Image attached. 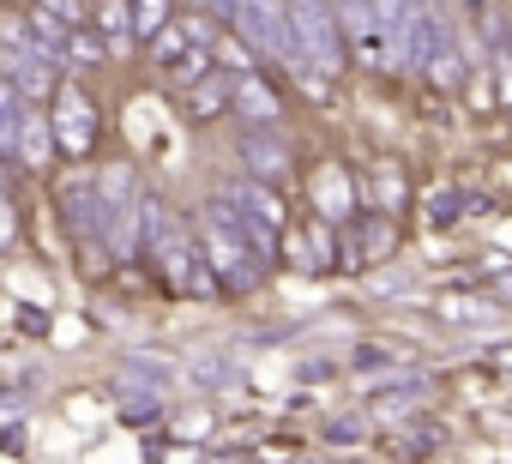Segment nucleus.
Masks as SVG:
<instances>
[{
  "label": "nucleus",
  "mask_w": 512,
  "mask_h": 464,
  "mask_svg": "<svg viewBox=\"0 0 512 464\" xmlns=\"http://www.w3.org/2000/svg\"><path fill=\"white\" fill-rule=\"evenodd\" d=\"M217 19L260 55V61H272V67H284L296 85L314 73L308 67V55H302V43H296V31H290V13H284V0H217Z\"/></svg>",
  "instance_id": "1"
},
{
  "label": "nucleus",
  "mask_w": 512,
  "mask_h": 464,
  "mask_svg": "<svg viewBox=\"0 0 512 464\" xmlns=\"http://www.w3.org/2000/svg\"><path fill=\"white\" fill-rule=\"evenodd\" d=\"M199 248H205L211 272L223 278V290H260L266 266L247 254V242H241V223H235V205H229L223 193H211V199L199 205Z\"/></svg>",
  "instance_id": "2"
},
{
  "label": "nucleus",
  "mask_w": 512,
  "mask_h": 464,
  "mask_svg": "<svg viewBox=\"0 0 512 464\" xmlns=\"http://www.w3.org/2000/svg\"><path fill=\"white\" fill-rule=\"evenodd\" d=\"M139 242H145L151 266L169 278V290H175L181 266L199 254V236H193V223H187V217H181L169 199H157V193H145V199H139Z\"/></svg>",
  "instance_id": "3"
},
{
  "label": "nucleus",
  "mask_w": 512,
  "mask_h": 464,
  "mask_svg": "<svg viewBox=\"0 0 512 464\" xmlns=\"http://www.w3.org/2000/svg\"><path fill=\"white\" fill-rule=\"evenodd\" d=\"M284 13H290V31H296L308 67L326 73V79H338L350 67L344 31H338V0H284Z\"/></svg>",
  "instance_id": "4"
},
{
  "label": "nucleus",
  "mask_w": 512,
  "mask_h": 464,
  "mask_svg": "<svg viewBox=\"0 0 512 464\" xmlns=\"http://www.w3.org/2000/svg\"><path fill=\"white\" fill-rule=\"evenodd\" d=\"M49 127H55V151L73 157V163H85L91 145H97V133H103V109H97L73 79H61L55 97H49Z\"/></svg>",
  "instance_id": "5"
},
{
  "label": "nucleus",
  "mask_w": 512,
  "mask_h": 464,
  "mask_svg": "<svg viewBox=\"0 0 512 464\" xmlns=\"http://www.w3.org/2000/svg\"><path fill=\"white\" fill-rule=\"evenodd\" d=\"M97 187H103V205H109V248L127 260L133 248H139V175H133V163H109V169H97Z\"/></svg>",
  "instance_id": "6"
},
{
  "label": "nucleus",
  "mask_w": 512,
  "mask_h": 464,
  "mask_svg": "<svg viewBox=\"0 0 512 464\" xmlns=\"http://www.w3.org/2000/svg\"><path fill=\"white\" fill-rule=\"evenodd\" d=\"M392 254H398V223H392V211H356L344 223V242H338V266L344 272H368V266H380Z\"/></svg>",
  "instance_id": "7"
},
{
  "label": "nucleus",
  "mask_w": 512,
  "mask_h": 464,
  "mask_svg": "<svg viewBox=\"0 0 512 464\" xmlns=\"http://www.w3.org/2000/svg\"><path fill=\"white\" fill-rule=\"evenodd\" d=\"M338 31H344V49L362 55L374 73H404L392 43H386V31H380V7H374V0H338Z\"/></svg>",
  "instance_id": "8"
},
{
  "label": "nucleus",
  "mask_w": 512,
  "mask_h": 464,
  "mask_svg": "<svg viewBox=\"0 0 512 464\" xmlns=\"http://www.w3.org/2000/svg\"><path fill=\"white\" fill-rule=\"evenodd\" d=\"M235 157H241V175L272 181V187H284V181L296 175V151H290V139H284L278 127H241Z\"/></svg>",
  "instance_id": "9"
},
{
  "label": "nucleus",
  "mask_w": 512,
  "mask_h": 464,
  "mask_svg": "<svg viewBox=\"0 0 512 464\" xmlns=\"http://www.w3.org/2000/svg\"><path fill=\"white\" fill-rule=\"evenodd\" d=\"M61 217H67V229H73L79 248H109V205H103L97 175L61 187Z\"/></svg>",
  "instance_id": "10"
},
{
  "label": "nucleus",
  "mask_w": 512,
  "mask_h": 464,
  "mask_svg": "<svg viewBox=\"0 0 512 464\" xmlns=\"http://www.w3.org/2000/svg\"><path fill=\"white\" fill-rule=\"evenodd\" d=\"M362 193H356V181H350V169H338V163H320L314 169V181H308V205H314V217H326L332 229H344L362 205H356Z\"/></svg>",
  "instance_id": "11"
},
{
  "label": "nucleus",
  "mask_w": 512,
  "mask_h": 464,
  "mask_svg": "<svg viewBox=\"0 0 512 464\" xmlns=\"http://www.w3.org/2000/svg\"><path fill=\"white\" fill-rule=\"evenodd\" d=\"M0 79H7L25 103H49L55 85H61V73H55L37 49H7V43H0Z\"/></svg>",
  "instance_id": "12"
},
{
  "label": "nucleus",
  "mask_w": 512,
  "mask_h": 464,
  "mask_svg": "<svg viewBox=\"0 0 512 464\" xmlns=\"http://www.w3.org/2000/svg\"><path fill=\"white\" fill-rule=\"evenodd\" d=\"M229 115H241V127H284V97L272 91V79L253 67V73H241L235 79V103H229Z\"/></svg>",
  "instance_id": "13"
},
{
  "label": "nucleus",
  "mask_w": 512,
  "mask_h": 464,
  "mask_svg": "<svg viewBox=\"0 0 512 464\" xmlns=\"http://www.w3.org/2000/svg\"><path fill=\"white\" fill-rule=\"evenodd\" d=\"M284 260L296 266V272H332L338 266V248H332V223L326 217H314L308 229H284Z\"/></svg>",
  "instance_id": "14"
},
{
  "label": "nucleus",
  "mask_w": 512,
  "mask_h": 464,
  "mask_svg": "<svg viewBox=\"0 0 512 464\" xmlns=\"http://www.w3.org/2000/svg\"><path fill=\"white\" fill-rule=\"evenodd\" d=\"M235 211H247V217H260V223H272L278 236L290 229V199H278V187L272 181H253V175H241V181H229V187H217Z\"/></svg>",
  "instance_id": "15"
},
{
  "label": "nucleus",
  "mask_w": 512,
  "mask_h": 464,
  "mask_svg": "<svg viewBox=\"0 0 512 464\" xmlns=\"http://www.w3.org/2000/svg\"><path fill=\"white\" fill-rule=\"evenodd\" d=\"M13 157H19L31 175H49V163L61 157V151H55V127H49V109H43V103H25V115H19V139H13Z\"/></svg>",
  "instance_id": "16"
},
{
  "label": "nucleus",
  "mask_w": 512,
  "mask_h": 464,
  "mask_svg": "<svg viewBox=\"0 0 512 464\" xmlns=\"http://www.w3.org/2000/svg\"><path fill=\"white\" fill-rule=\"evenodd\" d=\"M181 97H187V103H181V109H187V121H193V127H205V121L229 115V103H235V79H229V73H205V79H199V85H187Z\"/></svg>",
  "instance_id": "17"
},
{
  "label": "nucleus",
  "mask_w": 512,
  "mask_h": 464,
  "mask_svg": "<svg viewBox=\"0 0 512 464\" xmlns=\"http://www.w3.org/2000/svg\"><path fill=\"white\" fill-rule=\"evenodd\" d=\"M362 199H368V211H398V205L410 199V181H404V169H398V163H380V169H374V187H368Z\"/></svg>",
  "instance_id": "18"
},
{
  "label": "nucleus",
  "mask_w": 512,
  "mask_h": 464,
  "mask_svg": "<svg viewBox=\"0 0 512 464\" xmlns=\"http://www.w3.org/2000/svg\"><path fill=\"white\" fill-rule=\"evenodd\" d=\"M97 31H103V43L121 55L127 43H133V7H127V0H97V19H91Z\"/></svg>",
  "instance_id": "19"
},
{
  "label": "nucleus",
  "mask_w": 512,
  "mask_h": 464,
  "mask_svg": "<svg viewBox=\"0 0 512 464\" xmlns=\"http://www.w3.org/2000/svg\"><path fill=\"white\" fill-rule=\"evenodd\" d=\"M187 49H193V43H187V31H181V19H169V25H163L157 37H145V61H151L157 73H169V67H175V61H181Z\"/></svg>",
  "instance_id": "20"
},
{
  "label": "nucleus",
  "mask_w": 512,
  "mask_h": 464,
  "mask_svg": "<svg viewBox=\"0 0 512 464\" xmlns=\"http://www.w3.org/2000/svg\"><path fill=\"white\" fill-rule=\"evenodd\" d=\"M211 61H217V73H229V79H241V73H253V67H260V55H253L235 31H223L217 43H211Z\"/></svg>",
  "instance_id": "21"
},
{
  "label": "nucleus",
  "mask_w": 512,
  "mask_h": 464,
  "mask_svg": "<svg viewBox=\"0 0 512 464\" xmlns=\"http://www.w3.org/2000/svg\"><path fill=\"white\" fill-rule=\"evenodd\" d=\"M103 61H109V43H103L97 25L67 31V67H103Z\"/></svg>",
  "instance_id": "22"
},
{
  "label": "nucleus",
  "mask_w": 512,
  "mask_h": 464,
  "mask_svg": "<svg viewBox=\"0 0 512 464\" xmlns=\"http://www.w3.org/2000/svg\"><path fill=\"white\" fill-rule=\"evenodd\" d=\"M434 314H440V320H464V326H470V320H494L500 308H494V302H482V296H458V290H446V296H434Z\"/></svg>",
  "instance_id": "23"
},
{
  "label": "nucleus",
  "mask_w": 512,
  "mask_h": 464,
  "mask_svg": "<svg viewBox=\"0 0 512 464\" xmlns=\"http://www.w3.org/2000/svg\"><path fill=\"white\" fill-rule=\"evenodd\" d=\"M127 7H133V37H139V43H145V37H157V31L175 19L169 0H127Z\"/></svg>",
  "instance_id": "24"
},
{
  "label": "nucleus",
  "mask_w": 512,
  "mask_h": 464,
  "mask_svg": "<svg viewBox=\"0 0 512 464\" xmlns=\"http://www.w3.org/2000/svg\"><path fill=\"white\" fill-rule=\"evenodd\" d=\"M19 115H25V97L0 79V157H13V139H19Z\"/></svg>",
  "instance_id": "25"
},
{
  "label": "nucleus",
  "mask_w": 512,
  "mask_h": 464,
  "mask_svg": "<svg viewBox=\"0 0 512 464\" xmlns=\"http://www.w3.org/2000/svg\"><path fill=\"white\" fill-rule=\"evenodd\" d=\"M205 73H217V61H211L205 49H187V55L169 67V85H175V91H187V85H199Z\"/></svg>",
  "instance_id": "26"
},
{
  "label": "nucleus",
  "mask_w": 512,
  "mask_h": 464,
  "mask_svg": "<svg viewBox=\"0 0 512 464\" xmlns=\"http://www.w3.org/2000/svg\"><path fill=\"white\" fill-rule=\"evenodd\" d=\"M37 7L61 25V31H79V25H91V0H37Z\"/></svg>",
  "instance_id": "27"
},
{
  "label": "nucleus",
  "mask_w": 512,
  "mask_h": 464,
  "mask_svg": "<svg viewBox=\"0 0 512 464\" xmlns=\"http://www.w3.org/2000/svg\"><path fill=\"white\" fill-rule=\"evenodd\" d=\"M193 380H199V386H229L235 368H229V356H199V362H193Z\"/></svg>",
  "instance_id": "28"
},
{
  "label": "nucleus",
  "mask_w": 512,
  "mask_h": 464,
  "mask_svg": "<svg viewBox=\"0 0 512 464\" xmlns=\"http://www.w3.org/2000/svg\"><path fill=\"white\" fill-rule=\"evenodd\" d=\"M127 368H133V374H145L151 386H175V368H169V362H157V356H133Z\"/></svg>",
  "instance_id": "29"
},
{
  "label": "nucleus",
  "mask_w": 512,
  "mask_h": 464,
  "mask_svg": "<svg viewBox=\"0 0 512 464\" xmlns=\"http://www.w3.org/2000/svg\"><path fill=\"white\" fill-rule=\"evenodd\" d=\"M19 242V211H13V199L7 193H0V254H7Z\"/></svg>",
  "instance_id": "30"
},
{
  "label": "nucleus",
  "mask_w": 512,
  "mask_h": 464,
  "mask_svg": "<svg viewBox=\"0 0 512 464\" xmlns=\"http://www.w3.org/2000/svg\"><path fill=\"white\" fill-rule=\"evenodd\" d=\"M464 205H458V193H428V223H452Z\"/></svg>",
  "instance_id": "31"
},
{
  "label": "nucleus",
  "mask_w": 512,
  "mask_h": 464,
  "mask_svg": "<svg viewBox=\"0 0 512 464\" xmlns=\"http://www.w3.org/2000/svg\"><path fill=\"white\" fill-rule=\"evenodd\" d=\"M494 308H512V272L494 278Z\"/></svg>",
  "instance_id": "32"
},
{
  "label": "nucleus",
  "mask_w": 512,
  "mask_h": 464,
  "mask_svg": "<svg viewBox=\"0 0 512 464\" xmlns=\"http://www.w3.org/2000/svg\"><path fill=\"white\" fill-rule=\"evenodd\" d=\"M356 434H362V422H356V416H350V422H338V428H332V440H344V446H356Z\"/></svg>",
  "instance_id": "33"
},
{
  "label": "nucleus",
  "mask_w": 512,
  "mask_h": 464,
  "mask_svg": "<svg viewBox=\"0 0 512 464\" xmlns=\"http://www.w3.org/2000/svg\"><path fill=\"white\" fill-rule=\"evenodd\" d=\"M494 368H512V344H506V350H494Z\"/></svg>",
  "instance_id": "34"
},
{
  "label": "nucleus",
  "mask_w": 512,
  "mask_h": 464,
  "mask_svg": "<svg viewBox=\"0 0 512 464\" xmlns=\"http://www.w3.org/2000/svg\"><path fill=\"white\" fill-rule=\"evenodd\" d=\"M458 7H464V13H488V0H458Z\"/></svg>",
  "instance_id": "35"
},
{
  "label": "nucleus",
  "mask_w": 512,
  "mask_h": 464,
  "mask_svg": "<svg viewBox=\"0 0 512 464\" xmlns=\"http://www.w3.org/2000/svg\"><path fill=\"white\" fill-rule=\"evenodd\" d=\"M506 49H512V31H506Z\"/></svg>",
  "instance_id": "36"
}]
</instances>
